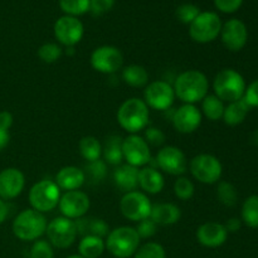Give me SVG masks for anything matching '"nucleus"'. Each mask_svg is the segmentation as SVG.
<instances>
[{
  "instance_id": "1",
  "label": "nucleus",
  "mask_w": 258,
  "mask_h": 258,
  "mask_svg": "<svg viewBox=\"0 0 258 258\" xmlns=\"http://www.w3.org/2000/svg\"><path fill=\"white\" fill-rule=\"evenodd\" d=\"M173 88L175 97L181 102L196 105L197 102H202V100L208 95L209 81L201 71H184L175 78Z\"/></svg>"
},
{
  "instance_id": "2",
  "label": "nucleus",
  "mask_w": 258,
  "mask_h": 258,
  "mask_svg": "<svg viewBox=\"0 0 258 258\" xmlns=\"http://www.w3.org/2000/svg\"><path fill=\"white\" fill-rule=\"evenodd\" d=\"M149 106L141 98L133 97L121 103L117 110V122L130 135L145 130L149 125Z\"/></svg>"
},
{
  "instance_id": "3",
  "label": "nucleus",
  "mask_w": 258,
  "mask_h": 258,
  "mask_svg": "<svg viewBox=\"0 0 258 258\" xmlns=\"http://www.w3.org/2000/svg\"><path fill=\"white\" fill-rule=\"evenodd\" d=\"M48 221L43 213L34 209H24L13 221V233L18 239L24 242H34L47 231Z\"/></svg>"
},
{
  "instance_id": "4",
  "label": "nucleus",
  "mask_w": 258,
  "mask_h": 258,
  "mask_svg": "<svg viewBox=\"0 0 258 258\" xmlns=\"http://www.w3.org/2000/svg\"><path fill=\"white\" fill-rule=\"evenodd\" d=\"M246 81L233 68L219 71L213 80L214 95L223 102H234L243 98L246 92Z\"/></svg>"
},
{
  "instance_id": "5",
  "label": "nucleus",
  "mask_w": 258,
  "mask_h": 258,
  "mask_svg": "<svg viewBox=\"0 0 258 258\" xmlns=\"http://www.w3.org/2000/svg\"><path fill=\"white\" fill-rule=\"evenodd\" d=\"M140 237L135 228L128 226L117 227L106 237V248L116 258H128L136 253L140 247Z\"/></svg>"
},
{
  "instance_id": "6",
  "label": "nucleus",
  "mask_w": 258,
  "mask_h": 258,
  "mask_svg": "<svg viewBox=\"0 0 258 258\" xmlns=\"http://www.w3.org/2000/svg\"><path fill=\"white\" fill-rule=\"evenodd\" d=\"M60 189L53 180H40L35 183L29 190V203L32 209L39 213H48L54 211L59 204Z\"/></svg>"
},
{
  "instance_id": "7",
  "label": "nucleus",
  "mask_w": 258,
  "mask_h": 258,
  "mask_svg": "<svg viewBox=\"0 0 258 258\" xmlns=\"http://www.w3.org/2000/svg\"><path fill=\"white\" fill-rule=\"evenodd\" d=\"M221 18L214 12H201L193 23L189 25V35L194 42L206 44L216 40L221 35Z\"/></svg>"
},
{
  "instance_id": "8",
  "label": "nucleus",
  "mask_w": 258,
  "mask_h": 258,
  "mask_svg": "<svg viewBox=\"0 0 258 258\" xmlns=\"http://www.w3.org/2000/svg\"><path fill=\"white\" fill-rule=\"evenodd\" d=\"M189 170L199 183L216 184L221 180L223 166L217 156L212 154H199L190 160Z\"/></svg>"
},
{
  "instance_id": "9",
  "label": "nucleus",
  "mask_w": 258,
  "mask_h": 258,
  "mask_svg": "<svg viewBox=\"0 0 258 258\" xmlns=\"http://www.w3.org/2000/svg\"><path fill=\"white\" fill-rule=\"evenodd\" d=\"M45 234L52 247L59 249H66L72 246L78 236L75 221L66 217H57L52 219L48 223Z\"/></svg>"
},
{
  "instance_id": "10",
  "label": "nucleus",
  "mask_w": 258,
  "mask_h": 258,
  "mask_svg": "<svg viewBox=\"0 0 258 258\" xmlns=\"http://www.w3.org/2000/svg\"><path fill=\"white\" fill-rule=\"evenodd\" d=\"M150 199L145 193L139 190L128 191L123 194L120 201V211L126 219L131 222H140L150 217Z\"/></svg>"
},
{
  "instance_id": "11",
  "label": "nucleus",
  "mask_w": 258,
  "mask_h": 258,
  "mask_svg": "<svg viewBox=\"0 0 258 258\" xmlns=\"http://www.w3.org/2000/svg\"><path fill=\"white\" fill-rule=\"evenodd\" d=\"M91 66L97 72L103 75H115L122 68L123 55L117 47L101 45L91 54Z\"/></svg>"
},
{
  "instance_id": "12",
  "label": "nucleus",
  "mask_w": 258,
  "mask_h": 258,
  "mask_svg": "<svg viewBox=\"0 0 258 258\" xmlns=\"http://www.w3.org/2000/svg\"><path fill=\"white\" fill-rule=\"evenodd\" d=\"M175 100L173 85L166 81H154L145 87L144 101L149 108L159 111H166L173 106Z\"/></svg>"
},
{
  "instance_id": "13",
  "label": "nucleus",
  "mask_w": 258,
  "mask_h": 258,
  "mask_svg": "<svg viewBox=\"0 0 258 258\" xmlns=\"http://www.w3.org/2000/svg\"><path fill=\"white\" fill-rule=\"evenodd\" d=\"M123 160L135 168H144L151 161L150 146L138 134L128 135L122 140Z\"/></svg>"
},
{
  "instance_id": "14",
  "label": "nucleus",
  "mask_w": 258,
  "mask_h": 258,
  "mask_svg": "<svg viewBox=\"0 0 258 258\" xmlns=\"http://www.w3.org/2000/svg\"><path fill=\"white\" fill-rule=\"evenodd\" d=\"M53 32L58 43L64 47H75L77 43L82 40L85 27L78 18L63 15L55 20Z\"/></svg>"
},
{
  "instance_id": "15",
  "label": "nucleus",
  "mask_w": 258,
  "mask_h": 258,
  "mask_svg": "<svg viewBox=\"0 0 258 258\" xmlns=\"http://www.w3.org/2000/svg\"><path fill=\"white\" fill-rule=\"evenodd\" d=\"M90 197L82 190L64 191L60 196L59 204H58L62 217L72 219V221L85 217L90 211Z\"/></svg>"
},
{
  "instance_id": "16",
  "label": "nucleus",
  "mask_w": 258,
  "mask_h": 258,
  "mask_svg": "<svg viewBox=\"0 0 258 258\" xmlns=\"http://www.w3.org/2000/svg\"><path fill=\"white\" fill-rule=\"evenodd\" d=\"M156 165L164 173L181 176L188 169V160L181 149L176 146H164L156 155Z\"/></svg>"
},
{
  "instance_id": "17",
  "label": "nucleus",
  "mask_w": 258,
  "mask_h": 258,
  "mask_svg": "<svg viewBox=\"0 0 258 258\" xmlns=\"http://www.w3.org/2000/svg\"><path fill=\"white\" fill-rule=\"evenodd\" d=\"M221 39L224 47L231 52H239L243 49L248 39V30L242 20L229 19L222 25Z\"/></svg>"
},
{
  "instance_id": "18",
  "label": "nucleus",
  "mask_w": 258,
  "mask_h": 258,
  "mask_svg": "<svg viewBox=\"0 0 258 258\" xmlns=\"http://www.w3.org/2000/svg\"><path fill=\"white\" fill-rule=\"evenodd\" d=\"M202 112L196 105L184 103L176 108L171 116L174 128L180 134H191L202 125Z\"/></svg>"
},
{
  "instance_id": "19",
  "label": "nucleus",
  "mask_w": 258,
  "mask_h": 258,
  "mask_svg": "<svg viewBox=\"0 0 258 258\" xmlns=\"http://www.w3.org/2000/svg\"><path fill=\"white\" fill-rule=\"evenodd\" d=\"M25 176L18 168H7L0 171V198L10 201L22 194Z\"/></svg>"
},
{
  "instance_id": "20",
  "label": "nucleus",
  "mask_w": 258,
  "mask_h": 258,
  "mask_svg": "<svg viewBox=\"0 0 258 258\" xmlns=\"http://www.w3.org/2000/svg\"><path fill=\"white\" fill-rule=\"evenodd\" d=\"M197 241L207 248H217L226 243L228 238V232H227L224 224L218 222H207L197 229Z\"/></svg>"
},
{
  "instance_id": "21",
  "label": "nucleus",
  "mask_w": 258,
  "mask_h": 258,
  "mask_svg": "<svg viewBox=\"0 0 258 258\" xmlns=\"http://www.w3.org/2000/svg\"><path fill=\"white\" fill-rule=\"evenodd\" d=\"M54 181L60 190H78L85 184L86 176L82 169L70 165L58 171Z\"/></svg>"
},
{
  "instance_id": "22",
  "label": "nucleus",
  "mask_w": 258,
  "mask_h": 258,
  "mask_svg": "<svg viewBox=\"0 0 258 258\" xmlns=\"http://www.w3.org/2000/svg\"><path fill=\"white\" fill-rule=\"evenodd\" d=\"M165 180L158 169L153 166H144L139 170V186L145 194H159L163 191Z\"/></svg>"
},
{
  "instance_id": "23",
  "label": "nucleus",
  "mask_w": 258,
  "mask_h": 258,
  "mask_svg": "<svg viewBox=\"0 0 258 258\" xmlns=\"http://www.w3.org/2000/svg\"><path fill=\"white\" fill-rule=\"evenodd\" d=\"M113 181L122 193L136 190L139 186V168L121 164L113 171Z\"/></svg>"
},
{
  "instance_id": "24",
  "label": "nucleus",
  "mask_w": 258,
  "mask_h": 258,
  "mask_svg": "<svg viewBox=\"0 0 258 258\" xmlns=\"http://www.w3.org/2000/svg\"><path fill=\"white\" fill-rule=\"evenodd\" d=\"M150 218L158 226H173L181 218V211L174 203H156L151 207Z\"/></svg>"
},
{
  "instance_id": "25",
  "label": "nucleus",
  "mask_w": 258,
  "mask_h": 258,
  "mask_svg": "<svg viewBox=\"0 0 258 258\" xmlns=\"http://www.w3.org/2000/svg\"><path fill=\"white\" fill-rule=\"evenodd\" d=\"M77 233L80 236H96L105 238L110 233V227L101 218H78L75 221Z\"/></svg>"
},
{
  "instance_id": "26",
  "label": "nucleus",
  "mask_w": 258,
  "mask_h": 258,
  "mask_svg": "<svg viewBox=\"0 0 258 258\" xmlns=\"http://www.w3.org/2000/svg\"><path fill=\"white\" fill-rule=\"evenodd\" d=\"M122 140L118 135H111L106 139L105 145L102 146V156L106 164L111 165H121L123 160Z\"/></svg>"
},
{
  "instance_id": "27",
  "label": "nucleus",
  "mask_w": 258,
  "mask_h": 258,
  "mask_svg": "<svg viewBox=\"0 0 258 258\" xmlns=\"http://www.w3.org/2000/svg\"><path fill=\"white\" fill-rule=\"evenodd\" d=\"M249 108L251 107L247 105L246 101L241 98V100L234 101V102L228 103V106H226L222 118L228 126H237L246 120Z\"/></svg>"
},
{
  "instance_id": "28",
  "label": "nucleus",
  "mask_w": 258,
  "mask_h": 258,
  "mask_svg": "<svg viewBox=\"0 0 258 258\" xmlns=\"http://www.w3.org/2000/svg\"><path fill=\"white\" fill-rule=\"evenodd\" d=\"M122 81L126 85L135 88L146 87L149 83V73L145 67L140 64L126 66L121 73Z\"/></svg>"
},
{
  "instance_id": "29",
  "label": "nucleus",
  "mask_w": 258,
  "mask_h": 258,
  "mask_svg": "<svg viewBox=\"0 0 258 258\" xmlns=\"http://www.w3.org/2000/svg\"><path fill=\"white\" fill-rule=\"evenodd\" d=\"M106 249L103 238L96 236H85L78 243V254L83 258H98Z\"/></svg>"
},
{
  "instance_id": "30",
  "label": "nucleus",
  "mask_w": 258,
  "mask_h": 258,
  "mask_svg": "<svg viewBox=\"0 0 258 258\" xmlns=\"http://www.w3.org/2000/svg\"><path fill=\"white\" fill-rule=\"evenodd\" d=\"M78 150L85 160L95 161L102 156V145L95 136H83L78 144Z\"/></svg>"
},
{
  "instance_id": "31",
  "label": "nucleus",
  "mask_w": 258,
  "mask_h": 258,
  "mask_svg": "<svg viewBox=\"0 0 258 258\" xmlns=\"http://www.w3.org/2000/svg\"><path fill=\"white\" fill-rule=\"evenodd\" d=\"M224 102L219 100L216 95H207L202 100V111L203 115L211 121H218L223 117L224 113Z\"/></svg>"
},
{
  "instance_id": "32",
  "label": "nucleus",
  "mask_w": 258,
  "mask_h": 258,
  "mask_svg": "<svg viewBox=\"0 0 258 258\" xmlns=\"http://www.w3.org/2000/svg\"><path fill=\"white\" fill-rule=\"evenodd\" d=\"M86 176V180L90 181L91 184H98L102 183L107 176V164L102 159L98 160L90 161L87 165L85 166L83 170Z\"/></svg>"
},
{
  "instance_id": "33",
  "label": "nucleus",
  "mask_w": 258,
  "mask_h": 258,
  "mask_svg": "<svg viewBox=\"0 0 258 258\" xmlns=\"http://www.w3.org/2000/svg\"><path fill=\"white\" fill-rule=\"evenodd\" d=\"M242 221L249 228H258V196H251L242 206Z\"/></svg>"
},
{
  "instance_id": "34",
  "label": "nucleus",
  "mask_w": 258,
  "mask_h": 258,
  "mask_svg": "<svg viewBox=\"0 0 258 258\" xmlns=\"http://www.w3.org/2000/svg\"><path fill=\"white\" fill-rule=\"evenodd\" d=\"M217 198L223 206L234 207L238 202V191L229 181H219L217 186Z\"/></svg>"
},
{
  "instance_id": "35",
  "label": "nucleus",
  "mask_w": 258,
  "mask_h": 258,
  "mask_svg": "<svg viewBox=\"0 0 258 258\" xmlns=\"http://www.w3.org/2000/svg\"><path fill=\"white\" fill-rule=\"evenodd\" d=\"M59 8L66 15L78 18L90 12V0H59Z\"/></svg>"
},
{
  "instance_id": "36",
  "label": "nucleus",
  "mask_w": 258,
  "mask_h": 258,
  "mask_svg": "<svg viewBox=\"0 0 258 258\" xmlns=\"http://www.w3.org/2000/svg\"><path fill=\"white\" fill-rule=\"evenodd\" d=\"M63 55V49L60 45H58L57 43H44L43 45H40L39 49H38V57L42 62L48 63H54L58 59H60V57Z\"/></svg>"
},
{
  "instance_id": "37",
  "label": "nucleus",
  "mask_w": 258,
  "mask_h": 258,
  "mask_svg": "<svg viewBox=\"0 0 258 258\" xmlns=\"http://www.w3.org/2000/svg\"><path fill=\"white\" fill-rule=\"evenodd\" d=\"M194 191H196V186H194L193 181L186 176H178V179L174 183V194L180 201H189L193 198Z\"/></svg>"
},
{
  "instance_id": "38",
  "label": "nucleus",
  "mask_w": 258,
  "mask_h": 258,
  "mask_svg": "<svg viewBox=\"0 0 258 258\" xmlns=\"http://www.w3.org/2000/svg\"><path fill=\"white\" fill-rule=\"evenodd\" d=\"M199 14H201V9L197 5L190 4V3L179 5L175 10L176 19L183 23V24L188 25H190Z\"/></svg>"
},
{
  "instance_id": "39",
  "label": "nucleus",
  "mask_w": 258,
  "mask_h": 258,
  "mask_svg": "<svg viewBox=\"0 0 258 258\" xmlns=\"http://www.w3.org/2000/svg\"><path fill=\"white\" fill-rule=\"evenodd\" d=\"M135 258H166V253L161 244L156 243V242H148L139 247L135 253Z\"/></svg>"
},
{
  "instance_id": "40",
  "label": "nucleus",
  "mask_w": 258,
  "mask_h": 258,
  "mask_svg": "<svg viewBox=\"0 0 258 258\" xmlns=\"http://www.w3.org/2000/svg\"><path fill=\"white\" fill-rule=\"evenodd\" d=\"M54 252H53L52 244L44 239H37L33 243L30 248V258H53Z\"/></svg>"
},
{
  "instance_id": "41",
  "label": "nucleus",
  "mask_w": 258,
  "mask_h": 258,
  "mask_svg": "<svg viewBox=\"0 0 258 258\" xmlns=\"http://www.w3.org/2000/svg\"><path fill=\"white\" fill-rule=\"evenodd\" d=\"M135 229L136 232H138L140 239H148L151 238L153 236H155L156 229H158V224L149 217V218L138 222V226H136Z\"/></svg>"
},
{
  "instance_id": "42",
  "label": "nucleus",
  "mask_w": 258,
  "mask_h": 258,
  "mask_svg": "<svg viewBox=\"0 0 258 258\" xmlns=\"http://www.w3.org/2000/svg\"><path fill=\"white\" fill-rule=\"evenodd\" d=\"M145 141L149 144V146H161L166 140V136L164 134L163 130L158 127H150L145 128Z\"/></svg>"
},
{
  "instance_id": "43",
  "label": "nucleus",
  "mask_w": 258,
  "mask_h": 258,
  "mask_svg": "<svg viewBox=\"0 0 258 258\" xmlns=\"http://www.w3.org/2000/svg\"><path fill=\"white\" fill-rule=\"evenodd\" d=\"M115 0H90V12L95 17H100L110 12L113 8Z\"/></svg>"
},
{
  "instance_id": "44",
  "label": "nucleus",
  "mask_w": 258,
  "mask_h": 258,
  "mask_svg": "<svg viewBox=\"0 0 258 258\" xmlns=\"http://www.w3.org/2000/svg\"><path fill=\"white\" fill-rule=\"evenodd\" d=\"M243 0H214V5L217 9L226 14L237 12L241 8Z\"/></svg>"
},
{
  "instance_id": "45",
  "label": "nucleus",
  "mask_w": 258,
  "mask_h": 258,
  "mask_svg": "<svg viewBox=\"0 0 258 258\" xmlns=\"http://www.w3.org/2000/svg\"><path fill=\"white\" fill-rule=\"evenodd\" d=\"M243 100L249 107H258V80L253 81L248 87H246Z\"/></svg>"
},
{
  "instance_id": "46",
  "label": "nucleus",
  "mask_w": 258,
  "mask_h": 258,
  "mask_svg": "<svg viewBox=\"0 0 258 258\" xmlns=\"http://www.w3.org/2000/svg\"><path fill=\"white\" fill-rule=\"evenodd\" d=\"M13 120L14 118H13V115L9 111H2L0 112V128L9 131V128L13 125Z\"/></svg>"
},
{
  "instance_id": "47",
  "label": "nucleus",
  "mask_w": 258,
  "mask_h": 258,
  "mask_svg": "<svg viewBox=\"0 0 258 258\" xmlns=\"http://www.w3.org/2000/svg\"><path fill=\"white\" fill-rule=\"evenodd\" d=\"M224 227H226V229L228 233H236V232H238L239 229H241L242 219L229 218L228 221H227V223L224 224Z\"/></svg>"
},
{
  "instance_id": "48",
  "label": "nucleus",
  "mask_w": 258,
  "mask_h": 258,
  "mask_svg": "<svg viewBox=\"0 0 258 258\" xmlns=\"http://www.w3.org/2000/svg\"><path fill=\"white\" fill-rule=\"evenodd\" d=\"M8 216H9V208H8V204L5 203V201H3L0 198V224L4 223L7 221Z\"/></svg>"
},
{
  "instance_id": "49",
  "label": "nucleus",
  "mask_w": 258,
  "mask_h": 258,
  "mask_svg": "<svg viewBox=\"0 0 258 258\" xmlns=\"http://www.w3.org/2000/svg\"><path fill=\"white\" fill-rule=\"evenodd\" d=\"M10 140V135H9V131L7 130H2L0 128V151L4 150L5 148L8 146Z\"/></svg>"
},
{
  "instance_id": "50",
  "label": "nucleus",
  "mask_w": 258,
  "mask_h": 258,
  "mask_svg": "<svg viewBox=\"0 0 258 258\" xmlns=\"http://www.w3.org/2000/svg\"><path fill=\"white\" fill-rule=\"evenodd\" d=\"M251 143L253 144L254 146H257V148H258V128H257L256 131H253V133H252Z\"/></svg>"
},
{
  "instance_id": "51",
  "label": "nucleus",
  "mask_w": 258,
  "mask_h": 258,
  "mask_svg": "<svg viewBox=\"0 0 258 258\" xmlns=\"http://www.w3.org/2000/svg\"><path fill=\"white\" fill-rule=\"evenodd\" d=\"M75 53V47H67V50H66V54L71 55Z\"/></svg>"
},
{
  "instance_id": "52",
  "label": "nucleus",
  "mask_w": 258,
  "mask_h": 258,
  "mask_svg": "<svg viewBox=\"0 0 258 258\" xmlns=\"http://www.w3.org/2000/svg\"><path fill=\"white\" fill-rule=\"evenodd\" d=\"M66 258H83V257L81 256V254H71V256H68Z\"/></svg>"
}]
</instances>
